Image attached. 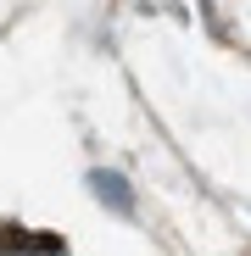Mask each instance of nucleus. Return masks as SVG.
Here are the masks:
<instances>
[]
</instances>
